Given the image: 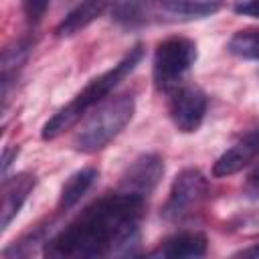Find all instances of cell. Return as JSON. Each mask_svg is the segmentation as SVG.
<instances>
[{
	"instance_id": "obj_7",
	"label": "cell",
	"mask_w": 259,
	"mask_h": 259,
	"mask_svg": "<svg viewBox=\"0 0 259 259\" xmlns=\"http://www.w3.org/2000/svg\"><path fill=\"white\" fill-rule=\"evenodd\" d=\"M162 174H164L162 158H158L154 154L140 156L138 160H134L127 166L125 174L121 176V190L140 194V196H148L160 182Z\"/></svg>"
},
{
	"instance_id": "obj_5",
	"label": "cell",
	"mask_w": 259,
	"mask_h": 259,
	"mask_svg": "<svg viewBox=\"0 0 259 259\" xmlns=\"http://www.w3.org/2000/svg\"><path fill=\"white\" fill-rule=\"evenodd\" d=\"M206 196V178L198 170H182L172 188L170 196L162 208L164 217L170 221H180L188 214H192Z\"/></svg>"
},
{
	"instance_id": "obj_8",
	"label": "cell",
	"mask_w": 259,
	"mask_h": 259,
	"mask_svg": "<svg viewBox=\"0 0 259 259\" xmlns=\"http://www.w3.org/2000/svg\"><path fill=\"white\" fill-rule=\"evenodd\" d=\"M259 156V127L249 132L245 138H241L233 148H229L212 166V174L217 178L231 176L245 168L249 162H253Z\"/></svg>"
},
{
	"instance_id": "obj_10",
	"label": "cell",
	"mask_w": 259,
	"mask_h": 259,
	"mask_svg": "<svg viewBox=\"0 0 259 259\" xmlns=\"http://www.w3.org/2000/svg\"><path fill=\"white\" fill-rule=\"evenodd\" d=\"M206 253V237L196 231L176 233L168 237L156 251L154 257H202Z\"/></svg>"
},
{
	"instance_id": "obj_17",
	"label": "cell",
	"mask_w": 259,
	"mask_h": 259,
	"mask_svg": "<svg viewBox=\"0 0 259 259\" xmlns=\"http://www.w3.org/2000/svg\"><path fill=\"white\" fill-rule=\"evenodd\" d=\"M235 12L243 16H253L259 18V0H237Z\"/></svg>"
},
{
	"instance_id": "obj_4",
	"label": "cell",
	"mask_w": 259,
	"mask_h": 259,
	"mask_svg": "<svg viewBox=\"0 0 259 259\" xmlns=\"http://www.w3.org/2000/svg\"><path fill=\"white\" fill-rule=\"evenodd\" d=\"M196 61V45L184 36H170L162 40L154 53L152 73L158 89L174 87L180 77L194 65Z\"/></svg>"
},
{
	"instance_id": "obj_9",
	"label": "cell",
	"mask_w": 259,
	"mask_h": 259,
	"mask_svg": "<svg viewBox=\"0 0 259 259\" xmlns=\"http://www.w3.org/2000/svg\"><path fill=\"white\" fill-rule=\"evenodd\" d=\"M34 176L28 172H20L4 182L2 190V229L10 225V221L18 214L22 202L28 198V194L34 188Z\"/></svg>"
},
{
	"instance_id": "obj_13",
	"label": "cell",
	"mask_w": 259,
	"mask_h": 259,
	"mask_svg": "<svg viewBox=\"0 0 259 259\" xmlns=\"http://www.w3.org/2000/svg\"><path fill=\"white\" fill-rule=\"evenodd\" d=\"M229 51L235 57L259 61V28H247L233 34L229 40Z\"/></svg>"
},
{
	"instance_id": "obj_2",
	"label": "cell",
	"mask_w": 259,
	"mask_h": 259,
	"mask_svg": "<svg viewBox=\"0 0 259 259\" xmlns=\"http://www.w3.org/2000/svg\"><path fill=\"white\" fill-rule=\"evenodd\" d=\"M142 57H144L142 45H136L134 49H130V53H127L117 65H113L109 71H105V73H101L99 77H95L83 91H79V93L75 95L73 101H69L61 111H57V113L45 123V127H42V138H45V140H55V138H59L61 134H65L69 127H73L89 107L97 105L103 97H107L109 91H111L123 77H127V75L136 69V65L142 61Z\"/></svg>"
},
{
	"instance_id": "obj_12",
	"label": "cell",
	"mask_w": 259,
	"mask_h": 259,
	"mask_svg": "<svg viewBox=\"0 0 259 259\" xmlns=\"http://www.w3.org/2000/svg\"><path fill=\"white\" fill-rule=\"evenodd\" d=\"M99 176V172L95 168H83L79 172H75L61 188V196H59V206L61 208H71L73 204L79 202V198L93 186L95 178Z\"/></svg>"
},
{
	"instance_id": "obj_18",
	"label": "cell",
	"mask_w": 259,
	"mask_h": 259,
	"mask_svg": "<svg viewBox=\"0 0 259 259\" xmlns=\"http://www.w3.org/2000/svg\"><path fill=\"white\" fill-rule=\"evenodd\" d=\"M245 190H247L251 196H259V162H257L255 168L249 172L247 182H245Z\"/></svg>"
},
{
	"instance_id": "obj_11",
	"label": "cell",
	"mask_w": 259,
	"mask_h": 259,
	"mask_svg": "<svg viewBox=\"0 0 259 259\" xmlns=\"http://www.w3.org/2000/svg\"><path fill=\"white\" fill-rule=\"evenodd\" d=\"M111 4H115V0H85V2H81L77 8H73L61 20V24L57 26V34L59 36H71V34L83 30L93 20H97Z\"/></svg>"
},
{
	"instance_id": "obj_16",
	"label": "cell",
	"mask_w": 259,
	"mask_h": 259,
	"mask_svg": "<svg viewBox=\"0 0 259 259\" xmlns=\"http://www.w3.org/2000/svg\"><path fill=\"white\" fill-rule=\"evenodd\" d=\"M49 2L51 0H22V8H24L28 22H38L47 12Z\"/></svg>"
},
{
	"instance_id": "obj_3",
	"label": "cell",
	"mask_w": 259,
	"mask_h": 259,
	"mask_svg": "<svg viewBox=\"0 0 259 259\" xmlns=\"http://www.w3.org/2000/svg\"><path fill=\"white\" fill-rule=\"evenodd\" d=\"M134 109V97L130 95H119L103 103L79 130L75 138V148L83 154H95L103 150L130 123Z\"/></svg>"
},
{
	"instance_id": "obj_1",
	"label": "cell",
	"mask_w": 259,
	"mask_h": 259,
	"mask_svg": "<svg viewBox=\"0 0 259 259\" xmlns=\"http://www.w3.org/2000/svg\"><path fill=\"white\" fill-rule=\"evenodd\" d=\"M144 196L107 194L81 210L45 249L47 257H101L127 245L142 219Z\"/></svg>"
},
{
	"instance_id": "obj_6",
	"label": "cell",
	"mask_w": 259,
	"mask_h": 259,
	"mask_svg": "<svg viewBox=\"0 0 259 259\" xmlns=\"http://www.w3.org/2000/svg\"><path fill=\"white\" fill-rule=\"evenodd\" d=\"M206 113V95L196 87H180L170 99V117L176 130L190 134L196 132Z\"/></svg>"
},
{
	"instance_id": "obj_14",
	"label": "cell",
	"mask_w": 259,
	"mask_h": 259,
	"mask_svg": "<svg viewBox=\"0 0 259 259\" xmlns=\"http://www.w3.org/2000/svg\"><path fill=\"white\" fill-rule=\"evenodd\" d=\"M164 6L174 14L208 16L217 12L223 6V2L221 0H164Z\"/></svg>"
},
{
	"instance_id": "obj_19",
	"label": "cell",
	"mask_w": 259,
	"mask_h": 259,
	"mask_svg": "<svg viewBox=\"0 0 259 259\" xmlns=\"http://www.w3.org/2000/svg\"><path fill=\"white\" fill-rule=\"evenodd\" d=\"M16 154H18V148H6L4 150V154H2V174H6V170L12 164V158H16Z\"/></svg>"
},
{
	"instance_id": "obj_15",
	"label": "cell",
	"mask_w": 259,
	"mask_h": 259,
	"mask_svg": "<svg viewBox=\"0 0 259 259\" xmlns=\"http://www.w3.org/2000/svg\"><path fill=\"white\" fill-rule=\"evenodd\" d=\"M28 53V45L26 42H16L14 47H8L4 51L2 57V85H4V95L8 91V83L12 79V75H16V69L20 67V63H24Z\"/></svg>"
}]
</instances>
